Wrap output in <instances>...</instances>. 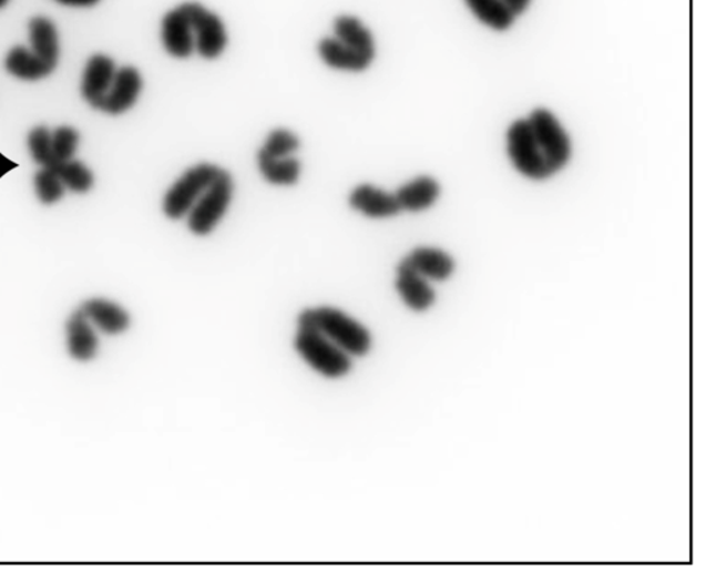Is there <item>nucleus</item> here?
I'll return each instance as SVG.
<instances>
[{
    "label": "nucleus",
    "instance_id": "obj_15",
    "mask_svg": "<svg viewBox=\"0 0 706 573\" xmlns=\"http://www.w3.org/2000/svg\"><path fill=\"white\" fill-rule=\"evenodd\" d=\"M410 269L429 282H444L454 274V259L443 249L417 247L402 259Z\"/></svg>",
    "mask_w": 706,
    "mask_h": 573
},
{
    "label": "nucleus",
    "instance_id": "obj_13",
    "mask_svg": "<svg viewBox=\"0 0 706 573\" xmlns=\"http://www.w3.org/2000/svg\"><path fill=\"white\" fill-rule=\"evenodd\" d=\"M468 8L484 25L497 31L510 28L529 8L531 0H465Z\"/></svg>",
    "mask_w": 706,
    "mask_h": 573
},
{
    "label": "nucleus",
    "instance_id": "obj_11",
    "mask_svg": "<svg viewBox=\"0 0 706 573\" xmlns=\"http://www.w3.org/2000/svg\"><path fill=\"white\" fill-rule=\"evenodd\" d=\"M348 203L356 213L371 219L392 218L402 213L395 193L376 188L370 184L356 186L349 195Z\"/></svg>",
    "mask_w": 706,
    "mask_h": 573
},
{
    "label": "nucleus",
    "instance_id": "obj_8",
    "mask_svg": "<svg viewBox=\"0 0 706 573\" xmlns=\"http://www.w3.org/2000/svg\"><path fill=\"white\" fill-rule=\"evenodd\" d=\"M65 350L68 357L78 365H90L98 360L101 350L100 332L83 311L75 308L64 323Z\"/></svg>",
    "mask_w": 706,
    "mask_h": 573
},
{
    "label": "nucleus",
    "instance_id": "obj_6",
    "mask_svg": "<svg viewBox=\"0 0 706 573\" xmlns=\"http://www.w3.org/2000/svg\"><path fill=\"white\" fill-rule=\"evenodd\" d=\"M192 31L195 37V51L206 60H216L227 49L228 33L222 19L205 6L186 2Z\"/></svg>",
    "mask_w": 706,
    "mask_h": 573
},
{
    "label": "nucleus",
    "instance_id": "obj_2",
    "mask_svg": "<svg viewBox=\"0 0 706 573\" xmlns=\"http://www.w3.org/2000/svg\"><path fill=\"white\" fill-rule=\"evenodd\" d=\"M291 348L298 359L321 379L329 382L342 381L355 370V360L346 351L326 338L305 317L296 315V330Z\"/></svg>",
    "mask_w": 706,
    "mask_h": 573
},
{
    "label": "nucleus",
    "instance_id": "obj_16",
    "mask_svg": "<svg viewBox=\"0 0 706 573\" xmlns=\"http://www.w3.org/2000/svg\"><path fill=\"white\" fill-rule=\"evenodd\" d=\"M320 60L332 70L344 72H364L371 65L372 57L347 47L336 38H325L318 44Z\"/></svg>",
    "mask_w": 706,
    "mask_h": 573
},
{
    "label": "nucleus",
    "instance_id": "obj_5",
    "mask_svg": "<svg viewBox=\"0 0 706 573\" xmlns=\"http://www.w3.org/2000/svg\"><path fill=\"white\" fill-rule=\"evenodd\" d=\"M222 167L216 164L201 163L186 170L163 197V213L167 218L178 221L186 217L192 207L217 178Z\"/></svg>",
    "mask_w": 706,
    "mask_h": 573
},
{
    "label": "nucleus",
    "instance_id": "obj_28",
    "mask_svg": "<svg viewBox=\"0 0 706 573\" xmlns=\"http://www.w3.org/2000/svg\"><path fill=\"white\" fill-rule=\"evenodd\" d=\"M9 3V0H0V9L4 8Z\"/></svg>",
    "mask_w": 706,
    "mask_h": 573
},
{
    "label": "nucleus",
    "instance_id": "obj_27",
    "mask_svg": "<svg viewBox=\"0 0 706 573\" xmlns=\"http://www.w3.org/2000/svg\"><path fill=\"white\" fill-rule=\"evenodd\" d=\"M58 2L65 6H73V8H90V6L98 4L100 0H58Z\"/></svg>",
    "mask_w": 706,
    "mask_h": 573
},
{
    "label": "nucleus",
    "instance_id": "obj_20",
    "mask_svg": "<svg viewBox=\"0 0 706 573\" xmlns=\"http://www.w3.org/2000/svg\"><path fill=\"white\" fill-rule=\"evenodd\" d=\"M335 38L366 55L376 57L375 38L369 28L354 16H340L335 21Z\"/></svg>",
    "mask_w": 706,
    "mask_h": 573
},
{
    "label": "nucleus",
    "instance_id": "obj_19",
    "mask_svg": "<svg viewBox=\"0 0 706 573\" xmlns=\"http://www.w3.org/2000/svg\"><path fill=\"white\" fill-rule=\"evenodd\" d=\"M257 167L263 178L275 186L296 185L301 177V163L296 157H273L258 151Z\"/></svg>",
    "mask_w": 706,
    "mask_h": 573
},
{
    "label": "nucleus",
    "instance_id": "obj_3",
    "mask_svg": "<svg viewBox=\"0 0 706 573\" xmlns=\"http://www.w3.org/2000/svg\"><path fill=\"white\" fill-rule=\"evenodd\" d=\"M299 314L355 361L365 360L375 349L370 328L337 306H305Z\"/></svg>",
    "mask_w": 706,
    "mask_h": 573
},
{
    "label": "nucleus",
    "instance_id": "obj_1",
    "mask_svg": "<svg viewBox=\"0 0 706 573\" xmlns=\"http://www.w3.org/2000/svg\"><path fill=\"white\" fill-rule=\"evenodd\" d=\"M508 155L524 177L546 180L566 166L572 143L553 113L536 110L512 124L508 132Z\"/></svg>",
    "mask_w": 706,
    "mask_h": 573
},
{
    "label": "nucleus",
    "instance_id": "obj_12",
    "mask_svg": "<svg viewBox=\"0 0 706 573\" xmlns=\"http://www.w3.org/2000/svg\"><path fill=\"white\" fill-rule=\"evenodd\" d=\"M143 90V78L133 66H124L117 70L114 83L99 106L100 111L110 115H121L133 108Z\"/></svg>",
    "mask_w": 706,
    "mask_h": 573
},
{
    "label": "nucleus",
    "instance_id": "obj_23",
    "mask_svg": "<svg viewBox=\"0 0 706 573\" xmlns=\"http://www.w3.org/2000/svg\"><path fill=\"white\" fill-rule=\"evenodd\" d=\"M37 196L43 204H54L60 201L65 193V186L62 184L58 173L49 167H42L33 178Z\"/></svg>",
    "mask_w": 706,
    "mask_h": 573
},
{
    "label": "nucleus",
    "instance_id": "obj_4",
    "mask_svg": "<svg viewBox=\"0 0 706 573\" xmlns=\"http://www.w3.org/2000/svg\"><path fill=\"white\" fill-rule=\"evenodd\" d=\"M234 191L233 175L227 170L222 168L217 178L213 181V184L208 186V190L203 193V196L186 215V225H188L191 234L199 237L211 235L227 214L231 202H233Z\"/></svg>",
    "mask_w": 706,
    "mask_h": 573
},
{
    "label": "nucleus",
    "instance_id": "obj_18",
    "mask_svg": "<svg viewBox=\"0 0 706 573\" xmlns=\"http://www.w3.org/2000/svg\"><path fill=\"white\" fill-rule=\"evenodd\" d=\"M402 212H426L437 203L440 196V186L437 180L431 177H418L410 183L400 186L395 193Z\"/></svg>",
    "mask_w": 706,
    "mask_h": 573
},
{
    "label": "nucleus",
    "instance_id": "obj_25",
    "mask_svg": "<svg viewBox=\"0 0 706 573\" xmlns=\"http://www.w3.org/2000/svg\"><path fill=\"white\" fill-rule=\"evenodd\" d=\"M28 146L31 155L39 166L52 167L54 156L52 150V132L48 127L39 126L28 135Z\"/></svg>",
    "mask_w": 706,
    "mask_h": 573
},
{
    "label": "nucleus",
    "instance_id": "obj_22",
    "mask_svg": "<svg viewBox=\"0 0 706 573\" xmlns=\"http://www.w3.org/2000/svg\"><path fill=\"white\" fill-rule=\"evenodd\" d=\"M58 173L62 184L66 190L76 193H86L94 184L93 173L83 163L71 158V161L55 163L53 167Z\"/></svg>",
    "mask_w": 706,
    "mask_h": 573
},
{
    "label": "nucleus",
    "instance_id": "obj_14",
    "mask_svg": "<svg viewBox=\"0 0 706 573\" xmlns=\"http://www.w3.org/2000/svg\"><path fill=\"white\" fill-rule=\"evenodd\" d=\"M116 72L115 62L110 57L99 54L88 62L82 79V95L95 110L110 92Z\"/></svg>",
    "mask_w": 706,
    "mask_h": 573
},
{
    "label": "nucleus",
    "instance_id": "obj_26",
    "mask_svg": "<svg viewBox=\"0 0 706 573\" xmlns=\"http://www.w3.org/2000/svg\"><path fill=\"white\" fill-rule=\"evenodd\" d=\"M79 145V133L70 126H62L52 133V150L54 164L71 161L75 156ZM53 164V166H54ZM52 166V167H53Z\"/></svg>",
    "mask_w": 706,
    "mask_h": 573
},
{
    "label": "nucleus",
    "instance_id": "obj_9",
    "mask_svg": "<svg viewBox=\"0 0 706 573\" xmlns=\"http://www.w3.org/2000/svg\"><path fill=\"white\" fill-rule=\"evenodd\" d=\"M161 37L163 48L174 59H190L195 53V37L186 3L180 4L163 17Z\"/></svg>",
    "mask_w": 706,
    "mask_h": 573
},
{
    "label": "nucleus",
    "instance_id": "obj_17",
    "mask_svg": "<svg viewBox=\"0 0 706 573\" xmlns=\"http://www.w3.org/2000/svg\"><path fill=\"white\" fill-rule=\"evenodd\" d=\"M30 37L33 59L42 62L50 71L58 66L60 48L58 30L47 17H35L30 22Z\"/></svg>",
    "mask_w": 706,
    "mask_h": 573
},
{
    "label": "nucleus",
    "instance_id": "obj_21",
    "mask_svg": "<svg viewBox=\"0 0 706 573\" xmlns=\"http://www.w3.org/2000/svg\"><path fill=\"white\" fill-rule=\"evenodd\" d=\"M4 66L11 75L22 81H39L52 73L42 62L33 59L30 50L21 47L10 50L6 57Z\"/></svg>",
    "mask_w": 706,
    "mask_h": 573
},
{
    "label": "nucleus",
    "instance_id": "obj_10",
    "mask_svg": "<svg viewBox=\"0 0 706 573\" xmlns=\"http://www.w3.org/2000/svg\"><path fill=\"white\" fill-rule=\"evenodd\" d=\"M395 289H397L406 308L415 314H423L437 303V293H434L431 282L410 269L403 260H400L397 266Z\"/></svg>",
    "mask_w": 706,
    "mask_h": 573
},
{
    "label": "nucleus",
    "instance_id": "obj_7",
    "mask_svg": "<svg viewBox=\"0 0 706 573\" xmlns=\"http://www.w3.org/2000/svg\"><path fill=\"white\" fill-rule=\"evenodd\" d=\"M101 335L119 338L133 327V315L126 306L110 298L92 297L82 300L78 306Z\"/></svg>",
    "mask_w": 706,
    "mask_h": 573
},
{
    "label": "nucleus",
    "instance_id": "obj_24",
    "mask_svg": "<svg viewBox=\"0 0 706 573\" xmlns=\"http://www.w3.org/2000/svg\"><path fill=\"white\" fill-rule=\"evenodd\" d=\"M299 139L290 130L276 129L269 133L259 151L273 157H290L299 150Z\"/></svg>",
    "mask_w": 706,
    "mask_h": 573
}]
</instances>
